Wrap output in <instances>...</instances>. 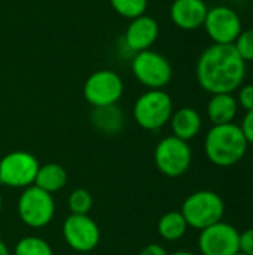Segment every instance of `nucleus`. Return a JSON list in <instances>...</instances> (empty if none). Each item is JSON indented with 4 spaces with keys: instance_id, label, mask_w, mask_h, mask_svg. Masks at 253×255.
<instances>
[{
    "instance_id": "13",
    "label": "nucleus",
    "mask_w": 253,
    "mask_h": 255,
    "mask_svg": "<svg viewBox=\"0 0 253 255\" xmlns=\"http://www.w3.org/2000/svg\"><path fill=\"white\" fill-rule=\"evenodd\" d=\"M160 33L158 22L149 15H140L137 18L130 19V24L124 34L125 46L133 52H142L151 49L155 43Z\"/></svg>"
},
{
    "instance_id": "20",
    "label": "nucleus",
    "mask_w": 253,
    "mask_h": 255,
    "mask_svg": "<svg viewBox=\"0 0 253 255\" xmlns=\"http://www.w3.org/2000/svg\"><path fill=\"white\" fill-rule=\"evenodd\" d=\"M13 255H54L51 245L39 236H25L15 245Z\"/></svg>"
},
{
    "instance_id": "11",
    "label": "nucleus",
    "mask_w": 253,
    "mask_h": 255,
    "mask_svg": "<svg viewBox=\"0 0 253 255\" xmlns=\"http://www.w3.org/2000/svg\"><path fill=\"white\" fill-rule=\"evenodd\" d=\"M203 27L213 43L219 45H233L243 30L242 19L237 12L224 4L207 10Z\"/></svg>"
},
{
    "instance_id": "22",
    "label": "nucleus",
    "mask_w": 253,
    "mask_h": 255,
    "mask_svg": "<svg viewBox=\"0 0 253 255\" xmlns=\"http://www.w3.org/2000/svg\"><path fill=\"white\" fill-rule=\"evenodd\" d=\"M109 1L113 10L127 19H133L140 15H145L148 9V0H109Z\"/></svg>"
},
{
    "instance_id": "5",
    "label": "nucleus",
    "mask_w": 253,
    "mask_h": 255,
    "mask_svg": "<svg viewBox=\"0 0 253 255\" xmlns=\"http://www.w3.org/2000/svg\"><path fill=\"white\" fill-rule=\"evenodd\" d=\"M131 72L148 90H163L173 78L170 61L163 54L152 49L134 54L131 60Z\"/></svg>"
},
{
    "instance_id": "30",
    "label": "nucleus",
    "mask_w": 253,
    "mask_h": 255,
    "mask_svg": "<svg viewBox=\"0 0 253 255\" xmlns=\"http://www.w3.org/2000/svg\"><path fill=\"white\" fill-rule=\"evenodd\" d=\"M1 208H3V197H1V194H0V212H1Z\"/></svg>"
},
{
    "instance_id": "24",
    "label": "nucleus",
    "mask_w": 253,
    "mask_h": 255,
    "mask_svg": "<svg viewBox=\"0 0 253 255\" xmlns=\"http://www.w3.org/2000/svg\"><path fill=\"white\" fill-rule=\"evenodd\" d=\"M237 99V105L243 108L246 112L253 109V84H246L240 88Z\"/></svg>"
},
{
    "instance_id": "12",
    "label": "nucleus",
    "mask_w": 253,
    "mask_h": 255,
    "mask_svg": "<svg viewBox=\"0 0 253 255\" xmlns=\"http://www.w3.org/2000/svg\"><path fill=\"white\" fill-rule=\"evenodd\" d=\"M240 232L224 221H219L200 232L198 248L203 255H236L239 250Z\"/></svg>"
},
{
    "instance_id": "26",
    "label": "nucleus",
    "mask_w": 253,
    "mask_h": 255,
    "mask_svg": "<svg viewBox=\"0 0 253 255\" xmlns=\"http://www.w3.org/2000/svg\"><path fill=\"white\" fill-rule=\"evenodd\" d=\"M240 130H242L246 142L253 145V109L248 111L245 114V117L242 120V124H240Z\"/></svg>"
},
{
    "instance_id": "27",
    "label": "nucleus",
    "mask_w": 253,
    "mask_h": 255,
    "mask_svg": "<svg viewBox=\"0 0 253 255\" xmlns=\"http://www.w3.org/2000/svg\"><path fill=\"white\" fill-rule=\"evenodd\" d=\"M139 255H169L166 248L160 244H148L146 247L142 248Z\"/></svg>"
},
{
    "instance_id": "32",
    "label": "nucleus",
    "mask_w": 253,
    "mask_h": 255,
    "mask_svg": "<svg viewBox=\"0 0 253 255\" xmlns=\"http://www.w3.org/2000/svg\"><path fill=\"white\" fill-rule=\"evenodd\" d=\"M224 1H231V0H224Z\"/></svg>"
},
{
    "instance_id": "15",
    "label": "nucleus",
    "mask_w": 253,
    "mask_h": 255,
    "mask_svg": "<svg viewBox=\"0 0 253 255\" xmlns=\"http://www.w3.org/2000/svg\"><path fill=\"white\" fill-rule=\"evenodd\" d=\"M91 124L104 136H116L125 126V115L118 105L94 108L91 112Z\"/></svg>"
},
{
    "instance_id": "18",
    "label": "nucleus",
    "mask_w": 253,
    "mask_h": 255,
    "mask_svg": "<svg viewBox=\"0 0 253 255\" xmlns=\"http://www.w3.org/2000/svg\"><path fill=\"white\" fill-rule=\"evenodd\" d=\"M67 184V172L63 166L57 163H46L39 167L34 184L40 190L54 194L60 190H63Z\"/></svg>"
},
{
    "instance_id": "8",
    "label": "nucleus",
    "mask_w": 253,
    "mask_h": 255,
    "mask_svg": "<svg viewBox=\"0 0 253 255\" xmlns=\"http://www.w3.org/2000/svg\"><path fill=\"white\" fill-rule=\"evenodd\" d=\"M40 164L25 151H13L0 160V184L10 188H27L34 184Z\"/></svg>"
},
{
    "instance_id": "28",
    "label": "nucleus",
    "mask_w": 253,
    "mask_h": 255,
    "mask_svg": "<svg viewBox=\"0 0 253 255\" xmlns=\"http://www.w3.org/2000/svg\"><path fill=\"white\" fill-rule=\"evenodd\" d=\"M0 255H10V251L7 248V245L0 239Z\"/></svg>"
},
{
    "instance_id": "3",
    "label": "nucleus",
    "mask_w": 253,
    "mask_h": 255,
    "mask_svg": "<svg viewBox=\"0 0 253 255\" xmlns=\"http://www.w3.org/2000/svg\"><path fill=\"white\" fill-rule=\"evenodd\" d=\"M180 212L189 227L201 232L222 221L225 214V203L218 193L210 190H200L185 199Z\"/></svg>"
},
{
    "instance_id": "19",
    "label": "nucleus",
    "mask_w": 253,
    "mask_h": 255,
    "mask_svg": "<svg viewBox=\"0 0 253 255\" xmlns=\"http://www.w3.org/2000/svg\"><path fill=\"white\" fill-rule=\"evenodd\" d=\"M188 227L189 226L180 211H170L158 220L157 232L164 241L174 242L186 235Z\"/></svg>"
},
{
    "instance_id": "10",
    "label": "nucleus",
    "mask_w": 253,
    "mask_h": 255,
    "mask_svg": "<svg viewBox=\"0 0 253 255\" xmlns=\"http://www.w3.org/2000/svg\"><path fill=\"white\" fill-rule=\"evenodd\" d=\"M66 244L78 253H91L100 244L101 232L89 215L70 214L63 223Z\"/></svg>"
},
{
    "instance_id": "31",
    "label": "nucleus",
    "mask_w": 253,
    "mask_h": 255,
    "mask_svg": "<svg viewBox=\"0 0 253 255\" xmlns=\"http://www.w3.org/2000/svg\"><path fill=\"white\" fill-rule=\"evenodd\" d=\"M236 255H246V254H243V253H237Z\"/></svg>"
},
{
    "instance_id": "4",
    "label": "nucleus",
    "mask_w": 253,
    "mask_h": 255,
    "mask_svg": "<svg viewBox=\"0 0 253 255\" xmlns=\"http://www.w3.org/2000/svg\"><path fill=\"white\" fill-rule=\"evenodd\" d=\"M173 112V100L164 90H148L133 106L134 121L145 130L161 128L170 121Z\"/></svg>"
},
{
    "instance_id": "25",
    "label": "nucleus",
    "mask_w": 253,
    "mask_h": 255,
    "mask_svg": "<svg viewBox=\"0 0 253 255\" xmlns=\"http://www.w3.org/2000/svg\"><path fill=\"white\" fill-rule=\"evenodd\" d=\"M239 250L240 253L246 255H253V227L245 230L243 233H240V239H239Z\"/></svg>"
},
{
    "instance_id": "23",
    "label": "nucleus",
    "mask_w": 253,
    "mask_h": 255,
    "mask_svg": "<svg viewBox=\"0 0 253 255\" xmlns=\"http://www.w3.org/2000/svg\"><path fill=\"white\" fill-rule=\"evenodd\" d=\"M233 45L245 63L253 61V28L242 30Z\"/></svg>"
},
{
    "instance_id": "16",
    "label": "nucleus",
    "mask_w": 253,
    "mask_h": 255,
    "mask_svg": "<svg viewBox=\"0 0 253 255\" xmlns=\"http://www.w3.org/2000/svg\"><path fill=\"white\" fill-rule=\"evenodd\" d=\"M170 123H171L173 136H176L177 139H182L185 142L192 140L200 133L201 126H203L200 112L189 106L174 111L170 118Z\"/></svg>"
},
{
    "instance_id": "21",
    "label": "nucleus",
    "mask_w": 253,
    "mask_h": 255,
    "mask_svg": "<svg viewBox=\"0 0 253 255\" xmlns=\"http://www.w3.org/2000/svg\"><path fill=\"white\" fill-rule=\"evenodd\" d=\"M94 200L92 196L88 190L85 188H76L69 194L67 199V206L70 214H76V215H88L89 211L92 209Z\"/></svg>"
},
{
    "instance_id": "14",
    "label": "nucleus",
    "mask_w": 253,
    "mask_h": 255,
    "mask_svg": "<svg viewBox=\"0 0 253 255\" xmlns=\"http://www.w3.org/2000/svg\"><path fill=\"white\" fill-rule=\"evenodd\" d=\"M207 10L204 0H174L170 7V18L176 27L192 31L204 25Z\"/></svg>"
},
{
    "instance_id": "29",
    "label": "nucleus",
    "mask_w": 253,
    "mask_h": 255,
    "mask_svg": "<svg viewBox=\"0 0 253 255\" xmlns=\"http://www.w3.org/2000/svg\"><path fill=\"white\" fill-rule=\"evenodd\" d=\"M169 255H195L194 253H189V251H176V253H171Z\"/></svg>"
},
{
    "instance_id": "2",
    "label": "nucleus",
    "mask_w": 253,
    "mask_h": 255,
    "mask_svg": "<svg viewBox=\"0 0 253 255\" xmlns=\"http://www.w3.org/2000/svg\"><path fill=\"white\" fill-rule=\"evenodd\" d=\"M248 142L234 123L213 126L204 139L207 160L218 167H231L243 160L248 152Z\"/></svg>"
},
{
    "instance_id": "7",
    "label": "nucleus",
    "mask_w": 253,
    "mask_h": 255,
    "mask_svg": "<svg viewBox=\"0 0 253 255\" xmlns=\"http://www.w3.org/2000/svg\"><path fill=\"white\" fill-rule=\"evenodd\" d=\"M18 215L21 221L31 229L48 226L55 215V202L52 194L36 185L24 188L18 199Z\"/></svg>"
},
{
    "instance_id": "1",
    "label": "nucleus",
    "mask_w": 253,
    "mask_h": 255,
    "mask_svg": "<svg viewBox=\"0 0 253 255\" xmlns=\"http://www.w3.org/2000/svg\"><path fill=\"white\" fill-rule=\"evenodd\" d=\"M197 81L210 94L234 93L246 76V63L234 45L213 43L203 51L197 61Z\"/></svg>"
},
{
    "instance_id": "17",
    "label": "nucleus",
    "mask_w": 253,
    "mask_h": 255,
    "mask_svg": "<svg viewBox=\"0 0 253 255\" xmlns=\"http://www.w3.org/2000/svg\"><path fill=\"white\" fill-rule=\"evenodd\" d=\"M239 111L237 99L233 93L212 94L207 103V117L213 123V126L233 123Z\"/></svg>"
},
{
    "instance_id": "9",
    "label": "nucleus",
    "mask_w": 253,
    "mask_h": 255,
    "mask_svg": "<svg viewBox=\"0 0 253 255\" xmlns=\"http://www.w3.org/2000/svg\"><path fill=\"white\" fill-rule=\"evenodd\" d=\"M124 94V81L109 69H100L88 76L84 85V96L94 108L116 105Z\"/></svg>"
},
{
    "instance_id": "6",
    "label": "nucleus",
    "mask_w": 253,
    "mask_h": 255,
    "mask_svg": "<svg viewBox=\"0 0 253 255\" xmlns=\"http://www.w3.org/2000/svg\"><path fill=\"white\" fill-rule=\"evenodd\" d=\"M157 169L167 178L183 176L192 163V151L188 142L176 136H167L158 142L154 151Z\"/></svg>"
}]
</instances>
